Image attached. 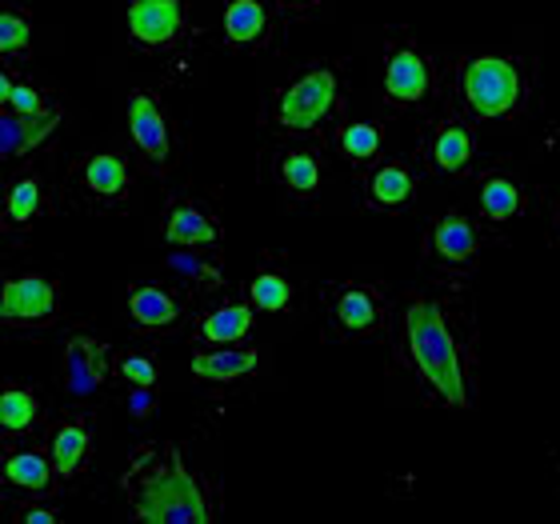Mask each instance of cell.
<instances>
[{"mask_svg": "<svg viewBox=\"0 0 560 524\" xmlns=\"http://www.w3.org/2000/svg\"><path fill=\"white\" fill-rule=\"evenodd\" d=\"M120 117H125V140H129V152L140 176L173 181L188 156V132L176 120L164 89H156V84L129 89L125 105H120Z\"/></svg>", "mask_w": 560, "mask_h": 524, "instance_id": "obj_6", "label": "cell"}, {"mask_svg": "<svg viewBox=\"0 0 560 524\" xmlns=\"http://www.w3.org/2000/svg\"><path fill=\"white\" fill-rule=\"evenodd\" d=\"M65 316V284L52 272H9L0 284V325L9 333H48Z\"/></svg>", "mask_w": 560, "mask_h": 524, "instance_id": "obj_16", "label": "cell"}, {"mask_svg": "<svg viewBox=\"0 0 560 524\" xmlns=\"http://www.w3.org/2000/svg\"><path fill=\"white\" fill-rule=\"evenodd\" d=\"M45 424L48 405L40 388L21 381L0 385V441H28L36 432H45Z\"/></svg>", "mask_w": 560, "mask_h": 524, "instance_id": "obj_28", "label": "cell"}, {"mask_svg": "<svg viewBox=\"0 0 560 524\" xmlns=\"http://www.w3.org/2000/svg\"><path fill=\"white\" fill-rule=\"evenodd\" d=\"M325 4H328V0H272V9H277L289 24L308 21V16H316V12L325 9Z\"/></svg>", "mask_w": 560, "mask_h": 524, "instance_id": "obj_34", "label": "cell"}, {"mask_svg": "<svg viewBox=\"0 0 560 524\" xmlns=\"http://www.w3.org/2000/svg\"><path fill=\"white\" fill-rule=\"evenodd\" d=\"M468 209L489 233H509L516 224H525L540 209L537 181L513 161H497L480 168L468 188Z\"/></svg>", "mask_w": 560, "mask_h": 524, "instance_id": "obj_13", "label": "cell"}, {"mask_svg": "<svg viewBox=\"0 0 560 524\" xmlns=\"http://www.w3.org/2000/svg\"><path fill=\"white\" fill-rule=\"evenodd\" d=\"M60 205H65V193L48 181L40 161L16 164L4 193H0V233L28 236L40 221L57 217Z\"/></svg>", "mask_w": 560, "mask_h": 524, "instance_id": "obj_18", "label": "cell"}, {"mask_svg": "<svg viewBox=\"0 0 560 524\" xmlns=\"http://www.w3.org/2000/svg\"><path fill=\"white\" fill-rule=\"evenodd\" d=\"M357 181H361V205L369 212L400 217L420 200V168L405 156H385L373 168H364Z\"/></svg>", "mask_w": 560, "mask_h": 524, "instance_id": "obj_24", "label": "cell"}, {"mask_svg": "<svg viewBox=\"0 0 560 524\" xmlns=\"http://www.w3.org/2000/svg\"><path fill=\"white\" fill-rule=\"evenodd\" d=\"M284 24L289 21L272 9V0H221L217 40L233 57H260V53L277 48Z\"/></svg>", "mask_w": 560, "mask_h": 524, "instance_id": "obj_20", "label": "cell"}, {"mask_svg": "<svg viewBox=\"0 0 560 524\" xmlns=\"http://www.w3.org/2000/svg\"><path fill=\"white\" fill-rule=\"evenodd\" d=\"M168 248H224V209L217 188H176L161 205V224H156Z\"/></svg>", "mask_w": 560, "mask_h": 524, "instance_id": "obj_15", "label": "cell"}, {"mask_svg": "<svg viewBox=\"0 0 560 524\" xmlns=\"http://www.w3.org/2000/svg\"><path fill=\"white\" fill-rule=\"evenodd\" d=\"M260 369H265V352L253 340H241V345H221V349H200L192 345L188 352V376L197 385L212 388V393H224V388H236L245 381H257Z\"/></svg>", "mask_w": 560, "mask_h": 524, "instance_id": "obj_23", "label": "cell"}, {"mask_svg": "<svg viewBox=\"0 0 560 524\" xmlns=\"http://www.w3.org/2000/svg\"><path fill=\"white\" fill-rule=\"evenodd\" d=\"M552 477H557V489H560V436L552 441Z\"/></svg>", "mask_w": 560, "mask_h": 524, "instance_id": "obj_36", "label": "cell"}, {"mask_svg": "<svg viewBox=\"0 0 560 524\" xmlns=\"http://www.w3.org/2000/svg\"><path fill=\"white\" fill-rule=\"evenodd\" d=\"M480 152V125L456 105L441 101L420 117L417 161L436 181H465Z\"/></svg>", "mask_w": 560, "mask_h": 524, "instance_id": "obj_12", "label": "cell"}, {"mask_svg": "<svg viewBox=\"0 0 560 524\" xmlns=\"http://www.w3.org/2000/svg\"><path fill=\"white\" fill-rule=\"evenodd\" d=\"M120 40L132 57L180 65L200 45L197 4L192 0H120Z\"/></svg>", "mask_w": 560, "mask_h": 524, "instance_id": "obj_7", "label": "cell"}, {"mask_svg": "<svg viewBox=\"0 0 560 524\" xmlns=\"http://www.w3.org/2000/svg\"><path fill=\"white\" fill-rule=\"evenodd\" d=\"M117 396L125 400L132 420H149L161 408V388H117Z\"/></svg>", "mask_w": 560, "mask_h": 524, "instance_id": "obj_33", "label": "cell"}, {"mask_svg": "<svg viewBox=\"0 0 560 524\" xmlns=\"http://www.w3.org/2000/svg\"><path fill=\"white\" fill-rule=\"evenodd\" d=\"M545 229H549V241L560 248V193L549 200V209H545Z\"/></svg>", "mask_w": 560, "mask_h": 524, "instance_id": "obj_35", "label": "cell"}, {"mask_svg": "<svg viewBox=\"0 0 560 524\" xmlns=\"http://www.w3.org/2000/svg\"><path fill=\"white\" fill-rule=\"evenodd\" d=\"M444 101L477 125H521L540 105V57L533 53H456L444 65Z\"/></svg>", "mask_w": 560, "mask_h": 524, "instance_id": "obj_3", "label": "cell"}, {"mask_svg": "<svg viewBox=\"0 0 560 524\" xmlns=\"http://www.w3.org/2000/svg\"><path fill=\"white\" fill-rule=\"evenodd\" d=\"M328 152L332 161H340L345 168L361 176L364 168H373L376 161L388 156V120L376 117V113H364V117H345L328 129Z\"/></svg>", "mask_w": 560, "mask_h": 524, "instance_id": "obj_27", "label": "cell"}, {"mask_svg": "<svg viewBox=\"0 0 560 524\" xmlns=\"http://www.w3.org/2000/svg\"><path fill=\"white\" fill-rule=\"evenodd\" d=\"M489 248V229L472 217V209H448L432 212L429 224L420 229V265L432 277L468 280L477 277L480 260Z\"/></svg>", "mask_w": 560, "mask_h": 524, "instance_id": "obj_11", "label": "cell"}, {"mask_svg": "<svg viewBox=\"0 0 560 524\" xmlns=\"http://www.w3.org/2000/svg\"><path fill=\"white\" fill-rule=\"evenodd\" d=\"M349 113L345 60L320 57L280 72L260 96V129L269 137H328Z\"/></svg>", "mask_w": 560, "mask_h": 524, "instance_id": "obj_4", "label": "cell"}, {"mask_svg": "<svg viewBox=\"0 0 560 524\" xmlns=\"http://www.w3.org/2000/svg\"><path fill=\"white\" fill-rule=\"evenodd\" d=\"M36 53V16L24 0L0 4V57L4 65H28Z\"/></svg>", "mask_w": 560, "mask_h": 524, "instance_id": "obj_30", "label": "cell"}, {"mask_svg": "<svg viewBox=\"0 0 560 524\" xmlns=\"http://www.w3.org/2000/svg\"><path fill=\"white\" fill-rule=\"evenodd\" d=\"M0 485L12 497H52L60 477L52 468L45 441H4L0 444Z\"/></svg>", "mask_w": 560, "mask_h": 524, "instance_id": "obj_26", "label": "cell"}, {"mask_svg": "<svg viewBox=\"0 0 560 524\" xmlns=\"http://www.w3.org/2000/svg\"><path fill=\"white\" fill-rule=\"evenodd\" d=\"M164 268L176 277V284L192 292V301L224 289V248H168Z\"/></svg>", "mask_w": 560, "mask_h": 524, "instance_id": "obj_29", "label": "cell"}, {"mask_svg": "<svg viewBox=\"0 0 560 524\" xmlns=\"http://www.w3.org/2000/svg\"><path fill=\"white\" fill-rule=\"evenodd\" d=\"M65 101L40 108V113H0V161L16 168V164L36 161L40 152L57 140V132L65 129Z\"/></svg>", "mask_w": 560, "mask_h": 524, "instance_id": "obj_25", "label": "cell"}, {"mask_svg": "<svg viewBox=\"0 0 560 524\" xmlns=\"http://www.w3.org/2000/svg\"><path fill=\"white\" fill-rule=\"evenodd\" d=\"M328 140L325 137H272L265 156H260V173L272 185L277 200L289 209L304 205H320L328 188Z\"/></svg>", "mask_w": 560, "mask_h": 524, "instance_id": "obj_10", "label": "cell"}, {"mask_svg": "<svg viewBox=\"0 0 560 524\" xmlns=\"http://www.w3.org/2000/svg\"><path fill=\"white\" fill-rule=\"evenodd\" d=\"M376 96L385 113L397 117H424L444 101V65L420 45L405 24H388L376 53Z\"/></svg>", "mask_w": 560, "mask_h": 524, "instance_id": "obj_5", "label": "cell"}, {"mask_svg": "<svg viewBox=\"0 0 560 524\" xmlns=\"http://www.w3.org/2000/svg\"><path fill=\"white\" fill-rule=\"evenodd\" d=\"M257 321L260 313L253 308L245 292H236V296H209V304L200 313H192V321H188V345H200V349L241 345V340H253Z\"/></svg>", "mask_w": 560, "mask_h": 524, "instance_id": "obj_22", "label": "cell"}, {"mask_svg": "<svg viewBox=\"0 0 560 524\" xmlns=\"http://www.w3.org/2000/svg\"><path fill=\"white\" fill-rule=\"evenodd\" d=\"M117 388H161V352L149 340H132L113 357Z\"/></svg>", "mask_w": 560, "mask_h": 524, "instance_id": "obj_31", "label": "cell"}, {"mask_svg": "<svg viewBox=\"0 0 560 524\" xmlns=\"http://www.w3.org/2000/svg\"><path fill=\"white\" fill-rule=\"evenodd\" d=\"M393 308L397 296L376 277H337L320 289V316L325 337L332 345H369L388 340L393 333Z\"/></svg>", "mask_w": 560, "mask_h": 524, "instance_id": "obj_9", "label": "cell"}, {"mask_svg": "<svg viewBox=\"0 0 560 524\" xmlns=\"http://www.w3.org/2000/svg\"><path fill=\"white\" fill-rule=\"evenodd\" d=\"M45 501L48 497H21V501H4V504H9V516L16 524H60V509Z\"/></svg>", "mask_w": 560, "mask_h": 524, "instance_id": "obj_32", "label": "cell"}, {"mask_svg": "<svg viewBox=\"0 0 560 524\" xmlns=\"http://www.w3.org/2000/svg\"><path fill=\"white\" fill-rule=\"evenodd\" d=\"M96 412L89 405H72L65 412L48 420L45 432H40V441H45L48 456H52V468H57L60 477V489L65 485H77V480L93 468L96 461Z\"/></svg>", "mask_w": 560, "mask_h": 524, "instance_id": "obj_19", "label": "cell"}, {"mask_svg": "<svg viewBox=\"0 0 560 524\" xmlns=\"http://www.w3.org/2000/svg\"><path fill=\"white\" fill-rule=\"evenodd\" d=\"M388 376L420 408L468 417L480 408V316L468 280L424 277L397 292Z\"/></svg>", "mask_w": 560, "mask_h": 524, "instance_id": "obj_1", "label": "cell"}, {"mask_svg": "<svg viewBox=\"0 0 560 524\" xmlns=\"http://www.w3.org/2000/svg\"><path fill=\"white\" fill-rule=\"evenodd\" d=\"M253 308L260 316H280L289 321L304 308V272L292 265V257L284 253H260L248 280L241 284Z\"/></svg>", "mask_w": 560, "mask_h": 524, "instance_id": "obj_21", "label": "cell"}, {"mask_svg": "<svg viewBox=\"0 0 560 524\" xmlns=\"http://www.w3.org/2000/svg\"><path fill=\"white\" fill-rule=\"evenodd\" d=\"M120 301H125V316L140 337H168L176 328H188L192 321V292L185 284L132 277L120 292Z\"/></svg>", "mask_w": 560, "mask_h": 524, "instance_id": "obj_17", "label": "cell"}, {"mask_svg": "<svg viewBox=\"0 0 560 524\" xmlns=\"http://www.w3.org/2000/svg\"><path fill=\"white\" fill-rule=\"evenodd\" d=\"M137 161L120 149H89L72 156L60 181L65 209H77L84 217H129L137 200Z\"/></svg>", "mask_w": 560, "mask_h": 524, "instance_id": "obj_8", "label": "cell"}, {"mask_svg": "<svg viewBox=\"0 0 560 524\" xmlns=\"http://www.w3.org/2000/svg\"><path fill=\"white\" fill-rule=\"evenodd\" d=\"M117 492L140 524H217L224 513L221 473L173 436L140 441L120 468Z\"/></svg>", "mask_w": 560, "mask_h": 524, "instance_id": "obj_2", "label": "cell"}, {"mask_svg": "<svg viewBox=\"0 0 560 524\" xmlns=\"http://www.w3.org/2000/svg\"><path fill=\"white\" fill-rule=\"evenodd\" d=\"M117 345L105 340L93 328H69L57 345V385L60 396L72 405H93L101 396L117 393V373H113Z\"/></svg>", "mask_w": 560, "mask_h": 524, "instance_id": "obj_14", "label": "cell"}]
</instances>
